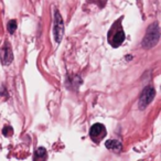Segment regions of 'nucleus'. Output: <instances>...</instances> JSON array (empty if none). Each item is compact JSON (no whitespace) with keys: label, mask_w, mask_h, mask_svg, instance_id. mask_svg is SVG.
<instances>
[{"label":"nucleus","mask_w":161,"mask_h":161,"mask_svg":"<svg viewBox=\"0 0 161 161\" xmlns=\"http://www.w3.org/2000/svg\"><path fill=\"white\" fill-rule=\"evenodd\" d=\"M159 38H160V29H159V26H158L157 22H155L147 30L146 35H144V40L141 42V45L144 49L153 47L158 43Z\"/></svg>","instance_id":"nucleus-1"},{"label":"nucleus","mask_w":161,"mask_h":161,"mask_svg":"<svg viewBox=\"0 0 161 161\" xmlns=\"http://www.w3.org/2000/svg\"><path fill=\"white\" fill-rule=\"evenodd\" d=\"M53 34H54V40L58 43L62 41L64 35V22L62 19V16L60 14L59 11H55L54 13V30H53Z\"/></svg>","instance_id":"nucleus-2"},{"label":"nucleus","mask_w":161,"mask_h":161,"mask_svg":"<svg viewBox=\"0 0 161 161\" xmlns=\"http://www.w3.org/2000/svg\"><path fill=\"white\" fill-rule=\"evenodd\" d=\"M156 95V91L151 86H147L144 89V92L141 94V96L139 98V108L140 109H144L148 106L150 103L152 102L153 97Z\"/></svg>","instance_id":"nucleus-3"},{"label":"nucleus","mask_w":161,"mask_h":161,"mask_svg":"<svg viewBox=\"0 0 161 161\" xmlns=\"http://www.w3.org/2000/svg\"><path fill=\"white\" fill-rule=\"evenodd\" d=\"M0 59L4 65H9L13 61V54L11 47H9L8 42L6 43V45L2 47V50H0Z\"/></svg>","instance_id":"nucleus-4"},{"label":"nucleus","mask_w":161,"mask_h":161,"mask_svg":"<svg viewBox=\"0 0 161 161\" xmlns=\"http://www.w3.org/2000/svg\"><path fill=\"white\" fill-rule=\"evenodd\" d=\"M106 134V130H105V127L102 124H95L92 126L91 130H89V136L93 138L94 140L96 139H102L103 137Z\"/></svg>","instance_id":"nucleus-5"},{"label":"nucleus","mask_w":161,"mask_h":161,"mask_svg":"<svg viewBox=\"0 0 161 161\" xmlns=\"http://www.w3.org/2000/svg\"><path fill=\"white\" fill-rule=\"evenodd\" d=\"M105 147L109 150H114V151H117L119 152L121 150V144L119 142L118 140H114V139H110L107 140L105 142Z\"/></svg>","instance_id":"nucleus-6"},{"label":"nucleus","mask_w":161,"mask_h":161,"mask_svg":"<svg viewBox=\"0 0 161 161\" xmlns=\"http://www.w3.org/2000/svg\"><path fill=\"white\" fill-rule=\"evenodd\" d=\"M124 40H125V33H124V31H119L114 35V38L111 40V44H113V47H117L124 42Z\"/></svg>","instance_id":"nucleus-7"},{"label":"nucleus","mask_w":161,"mask_h":161,"mask_svg":"<svg viewBox=\"0 0 161 161\" xmlns=\"http://www.w3.org/2000/svg\"><path fill=\"white\" fill-rule=\"evenodd\" d=\"M8 31L9 33L13 34L14 33V31H16V29H17V21L16 20H10V21L8 22Z\"/></svg>","instance_id":"nucleus-8"},{"label":"nucleus","mask_w":161,"mask_h":161,"mask_svg":"<svg viewBox=\"0 0 161 161\" xmlns=\"http://www.w3.org/2000/svg\"><path fill=\"white\" fill-rule=\"evenodd\" d=\"M47 156V150L43 147H40L35 150V158H44Z\"/></svg>","instance_id":"nucleus-9"},{"label":"nucleus","mask_w":161,"mask_h":161,"mask_svg":"<svg viewBox=\"0 0 161 161\" xmlns=\"http://www.w3.org/2000/svg\"><path fill=\"white\" fill-rule=\"evenodd\" d=\"M2 134H4L6 137H9V136H12L13 134V130L12 128L10 127V126H4V129H2Z\"/></svg>","instance_id":"nucleus-10"}]
</instances>
